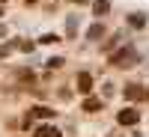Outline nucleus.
<instances>
[{
	"label": "nucleus",
	"mask_w": 149,
	"mask_h": 137,
	"mask_svg": "<svg viewBox=\"0 0 149 137\" xmlns=\"http://www.w3.org/2000/svg\"><path fill=\"white\" fill-rule=\"evenodd\" d=\"M137 60H140V54L134 51L131 45H125L119 54H110V63L113 66H131V63H137Z\"/></svg>",
	"instance_id": "obj_1"
},
{
	"label": "nucleus",
	"mask_w": 149,
	"mask_h": 137,
	"mask_svg": "<svg viewBox=\"0 0 149 137\" xmlns=\"http://www.w3.org/2000/svg\"><path fill=\"white\" fill-rule=\"evenodd\" d=\"M116 122H119V125H125V128L137 125V122H140V113H137V107H122L119 113H116Z\"/></svg>",
	"instance_id": "obj_2"
},
{
	"label": "nucleus",
	"mask_w": 149,
	"mask_h": 137,
	"mask_svg": "<svg viewBox=\"0 0 149 137\" xmlns=\"http://www.w3.org/2000/svg\"><path fill=\"white\" fill-rule=\"evenodd\" d=\"M125 98H128V102H143V98H146V90L137 86V83H128V86H125Z\"/></svg>",
	"instance_id": "obj_3"
},
{
	"label": "nucleus",
	"mask_w": 149,
	"mask_h": 137,
	"mask_svg": "<svg viewBox=\"0 0 149 137\" xmlns=\"http://www.w3.org/2000/svg\"><path fill=\"white\" fill-rule=\"evenodd\" d=\"M93 86H95V78H93L90 72H81V74H78V90H81V92H90Z\"/></svg>",
	"instance_id": "obj_4"
},
{
	"label": "nucleus",
	"mask_w": 149,
	"mask_h": 137,
	"mask_svg": "<svg viewBox=\"0 0 149 137\" xmlns=\"http://www.w3.org/2000/svg\"><path fill=\"white\" fill-rule=\"evenodd\" d=\"M125 24H128V27H134V30H140L143 24H146V15H143V12H131V15L125 18Z\"/></svg>",
	"instance_id": "obj_5"
},
{
	"label": "nucleus",
	"mask_w": 149,
	"mask_h": 137,
	"mask_svg": "<svg viewBox=\"0 0 149 137\" xmlns=\"http://www.w3.org/2000/svg\"><path fill=\"white\" fill-rule=\"evenodd\" d=\"M107 12H110V0H93V15L102 18V15H107Z\"/></svg>",
	"instance_id": "obj_6"
},
{
	"label": "nucleus",
	"mask_w": 149,
	"mask_h": 137,
	"mask_svg": "<svg viewBox=\"0 0 149 137\" xmlns=\"http://www.w3.org/2000/svg\"><path fill=\"white\" fill-rule=\"evenodd\" d=\"M36 137H63L57 128H51V125H39L36 128Z\"/></svg>",
	"instance_id": "obj_7"
},
{
	"label": "nucleus",
	"mask_w": 149,
	"mask_h": 137,
	"mask_svg": "<svg viewBox=\"0 0 149 137\" xmlns=\"http://www.w3.org/2000/svg\"><path fill=\"white\" fill-rule=\"evenodd\" d=\"M84 110H86V113H95V110H102V102H98V98H86V102H84Z\"/></svg>",
	"instance_id": "obj_8"
},
{
	"label": "nucleus",
	"mask_w": 149,
	"mask_h": 137,
	"mask_svg": "<svg viewBox=\"0 0 149 137\" xmlns=\"http://www.w3.org/2000/svg\"><path fill=\"white\" fill-rule=\"evenodd\" d=\"M30 116H39V119L45 116V119H51V116H54V110H51V107H42V104H39V107H33V113H30Z\"/></svg>",
	"instance_id": "obj_9"
},
{
	"label": "nucleus",
	"mask_w": 149,
	"mask_h": 137,
	"mask_svg": "<svg viewBox=\"0 0 149 137\" xmlns=\"http://www.w3.org/2000/svg\"><path fill=\"white\" fill-rule=\"evenodd\" d=\"M86 36H90V39H102V36H104V27H102V24H93V27L86 30Z\"/></svg>",
	"instance_id": "obj_10"
},
{
	"label": "nucleus",
	"mask_w": 149,
	"mask_h": 137,
	"mask_svg": "<svg viewBox=\"0 0 149 137\" xmlns=\"http://www.w3.org/2000/svg\"><path fill=\"white\" fill-rule=\"evenodd\" d=\"M15 78L18 81H33V72L30 69H21V72H15Z\"/></svg>",
	"instance_id": "obj_11"
},
{
	"label": "nucleus",
	"mask_w": 149,
	"mask_h": 137,
	"mask_svg": "<svg viewBox=\"0 0 149 137\" xmlns=\"http://www.w3.org/2000/svg\"><path fill=\"white\" fill-rule=\"evenodd\" d=\"M15 45L21 48V51H24V54H30V51H33V42H27V39H21V42H15Z\"/></svg>",
	"instance_id": "obj_12"
},
{
	"label": "nucleus",
	"mask_w": 149,
	"mask_h": 137,
	"mask_svg": "<svg viewBox=\"0 0 149 137\" xmlns=\"http://www.w3.org/2000/svg\"><path fill=\"white\" fill-rule=\"evenodd\" d=\"M48 66H51V69H60V66H63V57H54V60H48Z\"/></svg>",
	"instance_id": "obj_13"
},
{
	"label": "nucleus",
	"mask_w": 149,
	"mask_h": 137,
	"mask_svg": "<svg viewBox=\"0 0 149 137\" xmlns=\"http://www.w3.org/2000/svg\"><path fill=\"white\" fill-rule=\"evenodd\" d=\"M6 57H9V48H6V45H0V60H6Z\"/></svg>",
	"instance_id": "obj_14"
},
{
	"label": "nucleus",
	"mask_w": 149,
	"mask_h": 137,
	"mask_svg": "<svg viewBox=\"0 0 149 137\" xmlns=\"http://www.w3.org/2000/svg\"><path fill=\"white\" fill-rule=\"evenodd\" d=\"M69 3H78V6H86V3H90V0H69Z\"/></svg>",
	"instance_id": "obj_15"
},
{
	"label": "nucleus",
	"mask_w": 149,
	"mask_h": 137,
	"mask_svg": "<svg viewBox=\"0 0 149 137\" xmlns=\"http://www.w3.org/2000/svg\"><path fill=\"white\" fill-rule=\"evenodd\" d=\"M24 3H27V6H36V3H39V0H24Z\"/></svg>",
	"instance_id": "obj_16"
},
{
	"label": "nucleus",
	"mask_w": 149,
	"mask_h": 137,
	"mask_svg": "<svg viewBox=\"0 0 149 137\" xmlns=\"http://www.w3.org/2000/svg\"><path fill=\"white\" fill-rule=\"evenodd\" d=\"M3 36H6V27H0V39H3Z\"/></svg>",
	"instance_id": "obj_17"
},
{
	"label": "nucleus",
	"mask_w": 149,
	"mask_h": 137,
	"mask_svg": "<svg viewBox=\"0 0 149 137\" xmlns=\"http://www.w3.org/2000/svg\"><path fill=\"white\" fill-rule=\"evenodd\" d=\"M0 15H3V6H0Z\"/></svg>",
	"instance_id": "obj_18"
},
{
	"label": "nucleus",
	"mask_w": 149,
	"mask_h": 137,
	"mask_svg": "<svg viewBox=\"0 0 149 137\" xmlns=\"http://www.w3.org/2000/svg\"><path fill=\"white\" fill-rule=\"evenodd\" d=\"M0 3H6V0H0Z\"/></svg>",
	"instance_id": "obj_19"
}]
</instances>
